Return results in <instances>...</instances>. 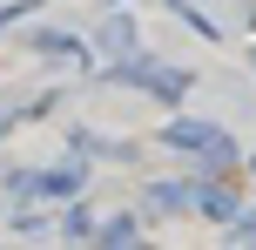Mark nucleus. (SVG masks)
Segmentation results:
<instances>
[{"instance_id": "nucleus-6", "label": "nucleus", "mask_w": 256, "mask_h": 250, "mask_svg": "<svg viewBox=\"0 0 256 250\" xmlns=\"http://www.w3.org/2000/svg\"><path fill=\"white\" fill-rule=\"evenodd\" d=\"M61 230H68V237H94V230H102V223H94V210H88V203H68V216H61Z\"/></svg>"}, {"instance_id": "nucleus-2", "label": "nucleus", "mask_w": 256, "mask_h": 250, "mask_svg": "<svg viewBox=\"0 0 256 250\" xmlns=\"http://www.w3.org/2000/svg\"><path fill=\"white\" fill-rule=\"evenodd\" d=\"M94 48H102L108 61H128V54H142V27L128 21V14H108L102 34H94Z\"/></svg>"}, {"instance_id": "nucleus-9", "label": "nucleus", "mask_w": 256, "mask_h": 250, "mask_svg": "<svg viewBox=\"0 0 256 250\" xmlns=\"http://www.w3.org/2000/svg\"><path fill=\"white\" fill-rule=\"evenodd\" d=\"M14 14H20V0H0V27H7V21H14Z\"/></svg>"}, {"instance_id": "nucleus-4", "label": "nucleus", "mask_w": 256, "mask_h": 250, "mask_svg": "<svg viewBox=\"0 0 256 250\" xmlns=\"http://www.w3.org/2000/svg\"><path fill=\"white\" fill-rule=\"evenodd\" d=\"M196 216H209V223H236V216H243V210H236V189L209 176V183L196 189Z\"/></svg>"}, {"instance_id": "nucleus-8", "label": "nucleus", "mask_w": 256, "mask_h": 250, "mask_svg": "<svg viewBox=\"0 0 256 250\" xmlns=\"http://www.w3.org/2000/svg\"><path fill=\"white\" fill-rule=\"evenodd\" d=\"M94 237H102V243H135V237H142V223H135V216H108Z\"/></svg>"}, {"instance_id": "nucleus-3", "label": "nucleus", "mask_w": 256, "mask_h": 250, "mask_svg": "<svg viewBox=\"0 0 256 250\" xmlns=\"http://www.w3.org/2000/svg\"><path fill=\"white\" fill-rule=\"evenodd\" d=\"M40 176H48V203H74L81 189H88V162H81V149H74L68 162H54V169H40Z\"/></svg>"}, {"instance_id": "nucleus-1", "label": "nucleus", "mask_w": 256, "mask_h": 250, "mask_svg": "<svg viewBox=\"0 0 256 250\" xmlns=\"http://www.w3.org/2000/svg\"><path fill=\"white\" fill-rule=\"evenodd\" d=\"M162 142H168V149H182V156H202L216 176H222V169H236V142L216 129V122H168Z\"/></svg>"}, {"instance_id": "nucleus-10", "label": "nucleus", "mask_w": 256, "mask_h": 250, "mask_svg": "<svg viewBox=\"0 0 256 250\" xmlns=\"http://www.w3.org/2000/svg\"><path fill=\"white\" fill-rule=\"evenodd\" d=\"M236 237H256V216H236Z\"/></svg>"}, {"instance_id": "nucleus-5", "label": "nucleus", "mask_w": 256, "mask_h": 250, "mask_svg": "<svg viewBox=\"0 0 256 250\" xmlns=\"http://www.w3.org/2000/svg\"><path fill=\"white\" fill-rule=\"evenodd\" d=\"M182 203H196V189H182V183H148L142 189V210L148 216H168V210H182Z\"/></svg>"}, {"instance_id": "nucleus-7", "label": "nucleus", "mask_w": 256, "mask_h": 250, "mask_svg": "<svg viewBox=\"0 0 256 250\" xmlns=\"http://www.w3.org/2000/svg\"><path fill=\"white\" fill-rule=\"evenodd\" d=\"M34 48H40V54H61V61H74V54H81V41H74V34H54V27H40V34H34Z\"/></svg>"}]
</instances>
